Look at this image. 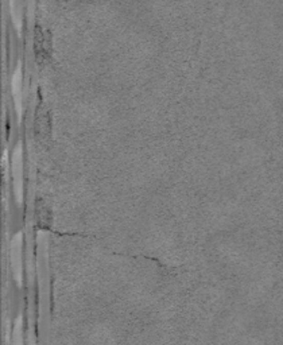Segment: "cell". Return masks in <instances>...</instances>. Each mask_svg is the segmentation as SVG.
I'll return each mask as SVG.
<instances>
[{
    "label": "cell",
    "mask_w": 283,
    "mask_h": 345,
    "mask_svg": "<svg viewBox=\"0 0 283 345\" xmlns=\"http://www.w3.org/2000/svg\"><path fill=\"white\" fill-rule=\"evenodd\" d=\"M12 345H25L23 341V329H22V318L19 317L12 332Z\"/></svg>",
    "instance_id": "1"
}]
</instances>
